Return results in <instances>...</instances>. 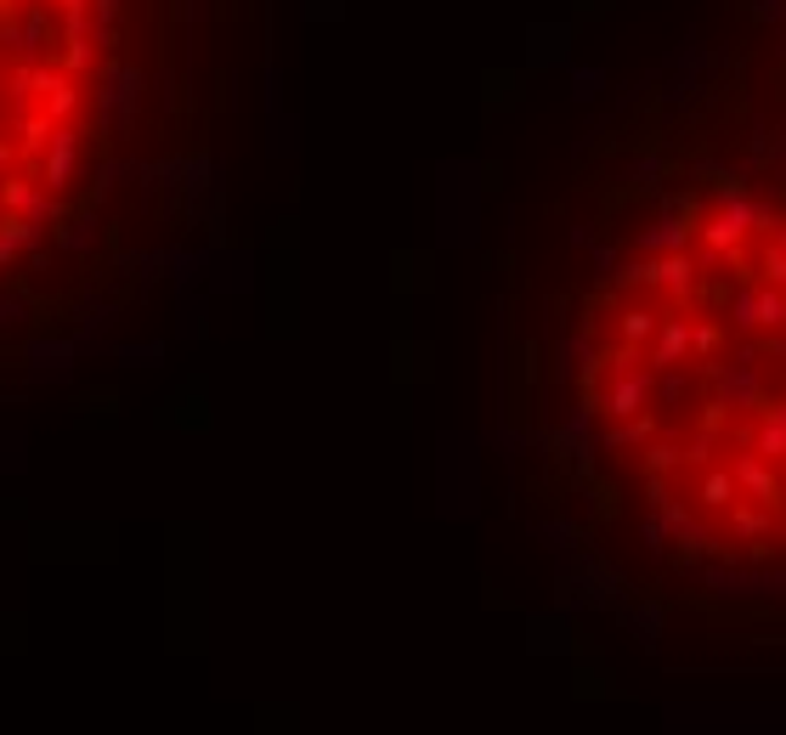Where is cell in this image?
Wrapping results in <instances>:
<instances>
[{"instance_id":"cell-1","label":"cell","mask_w":786,"mask_h":735,"mask_svg":"<svg viewBox=\"0 0 786 735\" xmlns=\"http://www.w3.org/2000/svg\"><path fill=\"white\" fill-rule=\"evenodd\" d=\"M588 402L656 510L724 548H786V226L724 210L594 312Z\"/></svg>"},{"instance_id":"cell-2","label":"cell","mask_w":786,"mask_h":735,"mask_svg":"<svg viewBox=\"0 0 786 735\" xmlns=\"http://www.w3.org/2000/svg\"><path fill=\"white\" fill-rule=\"evenodd\" d=\"M46 164H40V188L46 193H63L69 181H74V164H80V131L74 125H57L51 131V148L40 153Z\"/></svg>"},{"instance_id":"cell-3","label":"cell","mask_w":786,"mask_h":735,"mask_svg":"<svg viewBox=\"0 0 786 735\" xmlns=\"http://www.w3.org/2000/svg\"><path fill=\"white\" fill-rule=\"evenodd\" d=\"M0 210H7V215H23V221H34V226L57 221L51 193L40 188V181H29V175H7V181H0Z\"/></svg>"},{"instance_id":"cell-4","label":"cell","mask_w":786,"mask_h":735,"mask_svg":"<svg viewBox=\"0 0 786 735\" xmlns=\"http://www.w3.org/2000/svg\"><path fill=\"white\" fill-rule=\"evenodd\" d=\"M40 102H46L40 113L51 119V125H63V119H69V113L80 108V85H74V80H69L63 69H51V80H46V97H40Z\"/></svg>"},{"instance_id":"cell-5","label":"cell","mask_w":786,"mask_h":735,"mask_svg":"<svg viewBox=\"0 0 786 735\" xmlns=\"http://www.w3.org/2000/svg\"><path fill=\"white\" fill-rule=\"evenodd\" d=\"M91 63H97V40H91V29H69L63 51H57V69H63V74H80V69H91Z\"/></svg>"},{"instance_id":"cell-6","label":"cell","mask_w":786,"mask_h":735,"mask_svg":"<svg viewBox=\"0 0 786 735\" xmlns=\"http://www.w3.org/2000/svg\"><path fill=\"white\" fill-rule=\"evenodd\" d=\"M18 153H23V148H12L7 137H0V181H7V175H12V164H18Z\"/></svg>"},{"instance_id":"cell-7","label":"cell","mask_w":786,"mask_h":735,"mask_svg":"<svg viewBox=\"0 0 786 735\" xmlns=\"http://www.w3.org/2000/svg\"><path fill=\"white\" fill-rule=\"evenodd\" d=\"M18 250H23V243H18V238H7V232H0V266H12V261H18Z\"/></svg>"}]
</instances>
